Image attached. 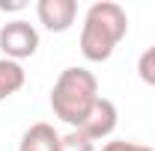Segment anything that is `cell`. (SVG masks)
Segmentation results:
<instances>
[{"instance_id": "obj_6", "label": "cell", "mask_w": 155, "mask_h": 151, "mask_svg": "<svg viewBox=\"0 0 155 151\" xmlns=\"http://www.w3.org/2000/svg\"><path fill=\"white\" fill-rule=\"evenodd\" d=\"M57 145H60V133L51 125L39 122V125H33V128L24 131L18 151H57Z\"/></svg>"}, {"instance_id": "obj_4", "label": "cell", "mask_w": 155, "mask_h": 151, "mask_svg": "<svg viewBox=\"0 0 155 151\" xmlns=\"http://www.w3.org/2000/svg\"><path fill=\"white\" fill-rule=\"evenodd\" d=\"M116 119H119V113H116V104L98 95V101L93 104V110L87 113V119L81 122V128H78V131L84 133L87 139L98 142V139H104V136H110V133H114Z\"/></svg>"}, {"instance_id": "obj_7", "label": "cell", "mask_w": 155, "mask_h": 151, "mask_svg": "<svg viewBox=\"0 0 155 151\" xmlns=\"http://www.w3.org/2000/svg\"><path fill=\"white\" fill-rule=\"evenodd\" d=\"M24 68H21V62L15 59H0V101H6V98H12V95L18 92L21 86H24Z\"/></svg>"}, {"instance_id": "obj_11", "label": "cell", "mask_w": 155, "mask_h": 151, "mask_svg": "<svg viewBox=\"0 0 155 151\" xmlns=\"http://www.w3.org/2000/svg\"><path fill=\"white\" fill-rule=\"evenodd\" d=\"M24 6H27V3H21V0H15V3H6V0H0V9H3V12H6V9H9V12H15V9H24Z\"/></svg>"}, {"instance_id": "obj_10", "label": "cell", "mask_w": 155, "mask_h": 151, "mask_svg": "<svg viewBox=\"0 0 155 151\" xmlns=\"http://www.w3.org/2000/svg\"><path fill=\"white\" fill-rule=\"evenodd\" d=\"M101 151H155L149 145H137V142H125V139H114V142H104Z\"/></svg>"}, {"instance_id": "obj_9", "label": "cell", "mask_w": 155, "mask_h": 151, "mask_svg": "<svg viewBox=\"0 0 155 151\" xmlns=\"http://www.w3.org/2000/svg\"><path fill=\"white\" fill-rule=\"evenodd\" d=\"M137 77L146 86H155V45L140 54V59H137Z\"/></svg>"}, {"instance_id": "obj_5", "label": "cell", "mask_w": 155, "mask_h": 151, "mask_svg": "<svg viewBox=\"0 0 155 151\" xmlns=\"http://www.w3.org/2000/svg\"><path fill=\"white\" fill-rule=\"evenodd\" d=\"M39 24L51 33H66L78 18V3L75 0H39L36 3Z\"/></svg>"}, {"instance_id": "obj_1", "label": "cell", "mask_w": 155, "mask_h": 151, "mask_svg": "<svg viewBox=\"0 0 155 151\" xmlns=\"http://www.w3.org/2000/svg\"><path fill=\"white\" fill-rule=\"evenodd\" d=\"M128 33V15L114 0H98L87 9L81 27V54L90 62H104L114 57L116 45Z\"/></svg>"}, {"instance_id": "obj_8", "label": "cell", "mask_w": 155, "mask_h": 151, "mask_svg": "<svg viewBox=\"0 0 155 151\" xmlns=\"http://www.w3.org/2000/svg\"><path fill=\"white\" fill-rule=\"evenodd\" d=\"M57 151H96V142L87 139L81 131H69L66 136H60Z\"/></svg>"}, {"instance_id": "obj_3", "label": "cell", "mask_w": 155, "mask_h": 151, "mask_svg": "<svg viewBox=\"0 0 155 151\" xmlns=\"http://www.w3.org/2000/svg\"><path fill=\"white\" fill-rule=\"evenodd\" d=\"M0 51H3V57L6 59H21L33 57L39 51V33L33 24H27V21H9V24H3L0 27Z\"/></svg>"}, {"instance_id": "obj_2", "label": "cell", "mask_w": 155, "mask_h": 151, "mask_svg": "<svg viewBox=\"0 0 155 151\" xmlns=\"http://www.w3.org/2000/svg\"><path fill=\"white\" fill-rule=\"evenodd\" d=\"M96 101H98V80L93 71L78 68V65L60 71L57 83L51 89V110L60 122L72 125L78 131Z\"/></svg>"}]
</instances>
